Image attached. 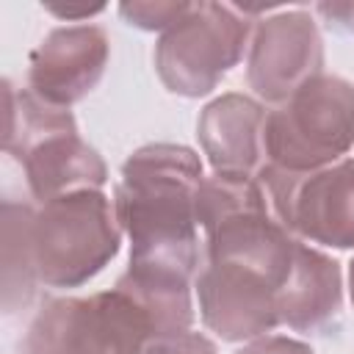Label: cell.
<instances>
[{"instance_id": "ba28073f", "label": "cell", "mask_w": 354, "mask_h": 354, "mask_svg": "<svg viewBox=\"0 0 354 354\" xmlns=\"http://www.w3.org/2000/svg\"><path fill=\"white\" fill-rule=\"evenodd\" d=\"M324 69V41L310 11L290 8L263 17L252 28L246 80L263 102H285Z\"/></svg>"}, {"instance_id": "8992f818", "label": "cell", "mask_w": 354, "mask_h": 354, "mask_svg": "<svg viewBox=\"0 0 354 354\" xmlns=\"http://www.w3.org/2000/svg\"><path fill=\"white\" fill-rule=\"evenodd\" d=\"M257 180L274 216L301 241L354 249V158L299 174L266 163Z\"/></svg>"}, {"instance_id": "6da1fadb", "label": "cell", "mask_w": 354, "mask_h": 354, "mask_svg": "<svg viewBox=\"0 0 354 354\" xmlns=\"http://www.w3.org/2000/svg\"><path fill=\"white\" fill-rule=\"evenodd\" d=\"M202 180L199 155L183 144H147L124 160L113 207L130 238L127 271L196 282L202 254L196 191Z\"/></svg>"}, {"instance_id": "9a60e30c", "label": "cell", "mask_w": 354, "mask_h": 354, "mask_svg": "<svg viewBox=\"0 0 354 354\" xmlns=\"http://www.w3.org/2000/svg\"><path fill=\"white\" fill-rule=\"evenodd\" d=\"M147 354H218V348L199 332H180V335H166L155 337L147 346Z\"/></svg>"}, {"instance_id": "4fadbf2b", "label": "cell", "mask_w": 354, "mask_h": 354, "mask_svg": "<svg viewBox=\"0 0 354 354\" xmlns=\"http://www.w3.org/2000/svg\"><path fill=\"white\" fill-rule=\"evenodd\" d=\"M33 207L25 202H3V310L17 313L30 304L39 277L30 249Z\"/></svg>"}, {"instance_id": "d6986e66", "label": "cell", "mask_w": 354, "mask_h": 354, "mask_svg": "<svg viewBox=\"0 0 354 354\" xmlns=\"http://www.w3.org/2000/svg\"><path fill=\"white\" fill-rule=\"evenodd\" d=\"M348 293H351V304H354V260L348 266Z\"/></svg>"}, {"instance_id": "8fae6325", "label": "cell", "mask_w": 354, "mask_h": 354, "mask_svg": "<svg viewBox=\"0 0 354 354\" xmlns=\"http://www.w3.org/2000/svg\"><path fill=\"white\" fill-rule=\"evenodd\" d=\"M340 304L343 277L337 260L299 238L288 279L277 293L279 324L304 335H326L340 318Z\"/></svg>"}, {"instance_id": "277c9868", "label": "cell", "mask_w": 354, "mask_h": 354, "mask_svg": "<svg viewBox=\"0 0 354 354\" xmlns=\"http://www.w3.org/2000/svg\"><path fill=\"white\" fill-rule=\"evenodd\" d=\"M354 147V83L318 75L268 111L266 158L285 171H315Z\"/></svg>"}, {"instance_id": "5b68a950", "label": "cell", "mask_w": 354, "mask_h": 354, "mask_svg": "<svg viewBox=\"0 0 354 354\" xmlns=\"http://www.w3.org/2000/svg\"><path fill=\"white\" fill-rule=\"evenodd\" d=\"M252 19L230 3H191L188 14L160 33L155 72L180 97H205L249 53Z\"/></svg>"}, {"instance_id": "9c48e42d", "label": "cell", "mask_w": 354, "mask_h": 354, "mask_svg": "<svg viewBox=\"0 0 354 354\" xmlns=\"http://www.w3.org/2000/svg\"><path fill=\"white\" fill-rule=\"evenodd\" d=\"M111 55L100 25H66L50 30L30 53L28 88L50 105L69 108L97 88Z\"/></svg>"}, {"instance_id": "7a4b0ae2", "label": "cell", "mask_w": 354, "mask_h": 354, "mask_svg": "<svg viewBox=\"0 0 354 354\" xmlns=\"http://www.w3.org/2000/svg\"><path fill=\"white\" fill-rule=\"evenodd\" d=\"M122 227L113 199L102 191H77L33 210L30 249L39 285L80 288L116 254Z\"/></svg>"}, {"instance_id": "e0dca14e", "label": "cell", "mask_w": 354, "mask_h": 354, "mask_svg": "<svg viewBox=\"0 0 354 354\" xmlns=\"http://www.w3.org/2000/svg\"><path fill=\"white\" fill-rule=\"evenodd\" d=\"M315 11L324 17V22L335 30L343 33H354V0H343V3H318Z\"/></svg>"}, {"instance_id": "52a82bcc", "label": "cell", "mask_w": 354, "mask_h": 354, "mask_svg": "<svg viewBox=\"0 0 354 354\" xmlns=\"http://www.w3.org/2000/svg\"><path fill=\"white\" fill-rule=\"evenodd\" d=\"M288 271L249 260H205L194 282L202 324L227 343L268 335L279 326L277 293Z\"/></svg>"}, {"instance_id": "7c38bea8", "label": "cell", "mask_w": 354, "mask_h": 354, "mask_svg": "<svg viewBox=\"0 0 354 354\" xmlns=\"http://www.w3.org/2000/svg\"><path fill=\"white\" fill-rule=\"evenodd\" d=\"M19 163L39 205L77 191H100L108 180L105 160L80 138L77 127L50 133L47 138L25 149Z\"/></svg>"}, {"instance_id": "5bb4252c", "label": "cell", "mask_w": 354, "mask_h": 354, "mask_svg": "<svg viewBox=\"0 0 354 354\" xmlns=\"http://www.w3.org/2000/svg\"><path fill=\"white\" fill-rule=\"evenodd\" d=\"M191 3L185 0H124L119 3V14L127 25L138 30H160L166 33L174 22L188 14Z\"/></svg>"}, {"instance_id": "2e32d148", "label": "cell", "mask_w": 354, "mask_h": 354, "mask_svg": "<svg viewBox=\"0 0 354 354\" xmlns=\"http://www.w3.org/2000/svg\"><path fill=\"white\" fill-rule=\"evenodd\" d=\"M238 354H313V348L285 335H263V337L249 340Z\"/></svg>"}, {"instance_id": "3957f363", "label": "cell", "mask_w": 354, "mask_h": 354, "mask_svg": "<svg viewBox=\"0 0 354 354\" xmlns=\"http://www.w3.org/2000/svg\"><path fill=\"white\" fill-rule=\"evenodd\" d=\"M158 329L122 288L55 296L28 324L22 354H147Z\"/></svg>"}, {"instance_id": "30bf717a", "label": "cell", "mask_w": 354, "mask_h": 354, "mask_svg": "<svg viewBox=\"0 0 354 354\" xmlns=\"http://www.w3.org/2000/svg\"><path fill=\"white\" fill-rule=\"evenodd\" d=\"M266 119V105L246 94L230 91L207 102L196 122V138L213 171L257 177L268 163Z\"/></svg>"}, {"instance_id": "ac0fdd59", "label": "cell", "mask_w": 354, "mask_h": 354, "mask_svg": "<svg viewBox=\"0 0 354 354\" xmlns=\"http://www.w3.org/2000/svg\"><path fill=\"white\" fill-rule=\"evenodd\" d=\"M102 8H105V3H53V0L44 3V11H50V14H55L58 19H66V22L88 19V17L100 14Z\"/></svg>"}]
</instances>
